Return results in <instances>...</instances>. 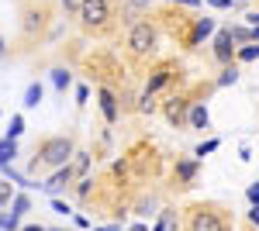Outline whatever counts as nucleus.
Segmentation results:
<instances>
[{
    "label": "nucleus",
    "mask_w": 259,
    "mask_h": 231,
    "mask_svg": "<svg viewBox=\"0 0 259 231\" xmlns=\"http://www.w3.org/2000/svg\"><path fill=\"white\" fill-rule=\"evenodd\" d=\"M76 155V145L69 135H45L35 142V159H31V173H49V169H62L69 166V159Z\"/></svg>",
    "instance_id": "1"
},
{
    "label": "nucleus",
    "mask_w": 259,
    "mask_h": 231,
    "mask_svg": "<svg viewBox=\"0 0 259 231\" xmlns=\"http://www.w3.org/2000/svg\"><path fill=\"white\" fill-rule=\"evenodd\" d=\"M21 131H24V117H21V114H14V117H11V128H7V138L14 142V138H18Z\"/></svg>",
    "instance_id": "19"
},
{
    "label": "nucleus",
    "mask_w": 259,
    "mask_h": 231,
    "mask_svg": "<svg viewBox=\"0 0 259 231\" xmlns=\"http://www.w3.org/2000/svg\"><path fill=\"white\" fill-rule=\"evenodd\" d=\"M87 97H90V90H87V86H80V90H76V100H80V104H87Z\"/></svg>",
    "instance_id": "31"
},
{
    "label": "nucleus",
    "mask_w": 259,
    "mask_h": 231,
    "mask_svg": "<svg viewBox=\"0 0 259 231\" xmlns=\"http://www.w3.org/2000/svg\"><path fill=\"white\" fill-rule=\"evenodd\" d=\"M259 59V45H245V49H235V62H256Z\"/></svg>",
    "instance_id": "17"
},
{
    "label": "nucleus",
    "mask_w": 259,
    "mask_h": 231,
    "mask_svg": "<svg viewBox=\"0 0 259 231\" xmlns=\"http://www.w3.org/2000/svg\"><path fill=\"white\" fill-rule=\"evenodd\" d=\"M211 7H218V11H225V7H232V0H207Z\"/></svg>",
    "instance_id": "29"
},
{
    "label": "nucleus",
    "mask_w": 259,
    "mask_h": 231,
    "mask_svg": "<svg viewBox=\"0 0 259 231\" xmlns=\"http://www.w3.org/2000/svg\"><path fill=\"white\" fill-rule=\"evenodd\" d=\"M49 18H52V11H49L45 4H28V7L21 11V38L38 41L41 35H45V28H49Z\"/></svg>",
    "instance_id": "5"
},
{
    "label": "nucleus",
    "mask_w": 259,
    "mask_h": 231,
    "mask_svg": "<svg viewBox=\"0 0 259 231\" xmlns=\"http://www.w3.org/2000/svg\"><path fill=\"white\" fill-rule=\"evenodd\" d=\"M87 166H90V155H87V152H76V155H73V173H76V176L87 173Z\"/></svg>",
    "instance_id": "18"
},
{
    "label": "nucleus",
    "mask_w": 259,
    "mask_h": 231,
    "mask_svg": "<svg viewBox=\"0 0 259 231\" xmlns=\"http://www.w3.org/2000/svg\"><path fill=\"white\" fill-rule=\"evenodd\" d=\"M214 59L225 62V66H232V59H235V38H232V28H225L214 35Z\"/></svg>",
    "instance_id": "8"
},
{
    "label": "nucleus",
    "mask_w": 259,
    "mask_h": 231,
    "mask_svg": "<svg viewBox=\"0 0 259 231\" xmlns=\"http://www.w3.org/2000/svg\"><path fill=\"white\" fill-rule=\"evenodd\" d=\"M249 224H256V228H259V204L252 207V211H249Z\"/></svg>",
    "instance_id": "28"
},
{
    "label": "nucleus",
    "mask_w": 259,
    "mask_h": 231,
    "mask_svg": "<svg viewBox=\"0 0 259 231\" xmlns=\"http://www.w3.org/2000/svg\"><path fill=\"white\" fill-rule=\"evenodd\" d=\"M169 4H187V7H197L200 0H169Z\"/></svg>",
    "instance_id": "32"
},
{
    "label": "nucleus",
    "mask_w": 259,
    "mask_h": 231,
    "mask_svg": "<svg viewBox=\"0 0 259 231\" xmlns=\"http://www.w3.org/2000/svg\"><path fill=\"white\" fill-rule=\"evenodd\" d=\"M100 111H104V121L107 124H114L118 121V97H114V90L111 86H100Z\"/></svg>",
    "instance_id": "11"
},
{
    "label": "nucleus",
    "mask_w": 259,
    "mask_h": 231,
    "mask_svg": "<svg viewBox=\"0 0 259 231\" xmlns=\"http://www.w3.org/2000/svg\"><path fill=\"white\" fill-rule=\"evenodd\" d=\"M159 52V28L152 21H135L124 35V56L132 62H149Z\"/></svg>",
    "instance_id": "3"
},
{
    "label": "nucleus",
    "mask_w": 259,
    "mask_h": 231,
    "mask_svg": "<svg viewBox=\"0 0 259 231\" xmlns=\"http://www.w3.org/2000/svg\"><path fill=\"white\" fill-rule=\"evenodd\" d=\"M73 179H76V173H73V166H62V169H56V173H52V179L45 183V190H49V193L69 190V187H73Z\"/></svg>",
    "instance_id": "10"
},
{
    "label": "nucleus",
    "mask_w": 259,
    "mask_h": 231,
    "mask_svg": "<svg viewBox=\"0 0 259 231\" xmlns=\"http://www.w3.org/2000/svg\"><path fill=\"white\" fill-rule=\"evenodd\" d=\"M211 28H214V24H211L207 18H197V21H194V35H190V41H187V45L194 49V45H197V38H204V35H211Z\"/></svg>",
    "instance_id": "14"
},
{
    "label": "nucleus",
    "mask_w": 259,
    "mask_h": 231,
    "mask_svg": "<svg viewBox=\"0 0 259 231\" xmlns=\"http://www.w3.org/2000/svg\"><path fill=\"white\" fill-rule=\"evenodd\" d=\"M31 211V197L28 193H14V200H11V217H24V214Z\"/></svg>",
    "instance_id": "13"
},
{
    "label": "nucleus",
    "mask_w": 259,
    "mask_h": 231,
    "mask_svg": "<svg viewBox=\"0 0 259 231\" xmlns=\"http://www.w3.org/2000/svg\"><path fill=\"white\" fill-rule=\"evenodd\" d=\"M173 179H177L180 190L194 187V179H197V162H194V159H177V166H173Z\"/></svg>",
    "instance_id": "9"
},
{
    "label": "nucleus",
    "mask_w": 259,
    "mask_h": 231,
    "mask_svg": "<svg viewBox=\"0 0 259 231\" xmlns=\"http://www.w3.org/2000/svg\"><path fill=\"white\" fill-rule=\"evenodd\" d=\"M190 97H183V94H173L166 104H162V117L173 124V128H187V114H190Z\"/></svg>",
    "instance_id": "6"
},
{
    "label": "nucleus",
    "mask_w": 259,
    "mask_h": 231,
    "mask_svg": "<svg viewBox=\"0 0 259 231\" xmlns=\"http://www.w3.org/2000/svg\"><path fill=\"white\" fill-rule=\"evenodd\" d=\"M235 79H239V73H235V66H228V69H225V76L218 79V86H228V83H235Z\"/></svg>",
    "instance_id": "23"
},
{
    "label": "nucleus",
    "mask_w": 259,
    "mask_h": 231,
    "mask_svg": "<svg viewBox=\"0 0 259 231\" xmlns=\"http://www.w3.org/2000/svg\"><path fill=\"white\" fill-rule=\"evenodd\" d=\"M52 83H56V90H66V86H69V73H66V69H56V73H52Z\"/></svg>",
    "instance_id": "22"
},
{
    "label": "nucleus",
    "mask_w": 259,
    "mask_h": 231,
    "mask_svg": "<svg viewBox=\"0 0 259 231\" xmlns=\"http://www.w3.org/2000/svg\"><path fill=\"white\" fill-rule=\"evenodd\" d=\"M218 145H221L218 138H211V142H204V145H197V152H194V155H197V159H204V155H211V152H214Z\"/></svg>",
    "instance_id": "21"
},
{
    "label": "nucleus",
    "mask_w": 259,
    "mask_h": 231,
    "mask_svg": "<svg viewBox=\"0 0 259 231\" xmlns=\"http://www.w3.org/2000/svg\"><path fill=\"white\" fill-rule=\"evenodd\" d=\"M173 76H180V66H177V62H162L159 69H156V73L149 76V83H145V94H142V97H156V94H159V90H162V86H166V83H169Z\"/></svg>",
    "instance_id": "7"
},
{
    "label": "nucleus",
    "mask_w": 259,
    "mask_h": 231,
    "mask_svg": "<svg viewBox=\"0 0 259 231\" xmlns=\"http://www.w3.org/2000/svg\"><path fill=\"white\" fill-rule=\"evenodd\" d=\"M76 21H80V28L87 35L100 38V35L114 31V4L111 0H83Z\"/></svg>",
    "instance_id": "4"
},
{
    "label": "nucleus",
    "mask_w": 259,
    "mask_h": 231,
    "mask_svg": "<svg viewBox=\"0 0 259 231\" xmlns=\"http://www.w3.org/2000/svg\"><path fill=\"white\" fill-rule=\"evenodd\" d=\"M173 228V211H162V221L156 224V231H169Z\"/></svg>",
    "instance_id": "25"
},
{
    "label": "nucleus",
    "mask_w": 259,
    "mask_h": 231,
    "mask_svg": "<svg viewBox=\"0 0 259 231\" xmlns=\"http://www.w3.org/2000/svg\"><path fill=\"white\" fill-rule=\"evenodd\" d=\"M245 197H249V204H252V207H256V204H259V183H252V187H249V190H245Z\"/></svg>",
    "instance_id": "26"
},
{
    "label": "nucleus",
    "mask_w": 259,
    "mask_h": 231,
    "mask_svg": "<svg viewBox=\"0 0 259 231\" xmlns=\"http://www.w3.org/2000/svg\"><path fill=\"white\" fill-rule=\"evenodd\" d=\"M52 207H56V214H69V207H66L62 200H52Z\"/></svg>",
    "instance_id": "30"
},
{
    "label": "nucleus",
    "mask_w": 259,
    "mask_h": 231,
    "mask_svg": "<svg viewBox=\"0 0 259 231\" xmlns=\"http://www.w3.org/2000/svg\"><path fill=\"white\" fill-rule=\"evenodd\" d=\"M80 7H83V0H62V11L66 14H80Z\"/></svg>",
    "instance_id": "24"
},
{
    "label": "nucleus",
    "mask_w": 259,
    "mask_h": 231,
    "mask_svg": "<svg viewBox=\"0 0 259 231\" xmlns=\"http://www.w3.org/2000/svg\"><path fill=\"white\" fill-rule=\"evenodd\" d=\"M11 200H14V187H11L7 179H0V207H4V204H11Z\"/></svg>",
    "instance_id": "20"
},
{
    "label": "nucleus",
    "mask_w": 259,
    "mask_h": 231,
    "mask_svg": "<svg viewBox=\"0 0 259 231\" xmlns=\"http://www.w3.org/2000/svg\"><path fill=\"white\" fill-rule=\"evenodd\" d=\"M183 231H232V214L214 200L190 204L183 211Z\"/></svg>",
    "instance_id": "2"
},
{
    "label": "nucleus",
    "mask_w": 259,
    "mask_h": 231,
    "mask_svg": "<svg viewBox=\"0 0 259 231\" xmlns=\"http://www.w3.org/2000/svg\"><path fill=\"white\" fill-rule=\"evenodd\" d=\"M14 155H18V145H14L11 138H4V142H0V166H11Z\"/></svg>",
    "instance_id": "15"
},
{
    "label": "nucleus",
    "mask_w": 259,
    "mask_h": 231,
    "mask_svg": "<svg viewBox=\"0 0 259 231\" xmlns=\"http://www.w3.org/2000/svg\"><path fill=\"white\" fill-rule=\"evenodd\" d=\"M249 21H252V24H256V28H259V14H249Z\"/></svg>",
    "instance_id": "33"
},
{
    "label": "nucleus",
    "mask_w": 259,
    "mask_h": 231,
    "mask_svg": "<svg viewBox=\"0 0 259 231\" xmlns=\"http://www.w3.org/2000/svg\"><path fill=\"white\" fill-rule=\"evenodd\" d=\"M187 128H197V131H204V128H207V107H204L200 100H194V104H190V114H187Z\"/></svg>",
    "instance_id": "12"
},
{
    "label": "nucleus",
    "mask_w": 259,
    "mask_h": 231,
    "mask_svg": "<svg viewBox=\"0 0 259 231\" xmlns=\"http://www.w3.org/2000/svg\"><path fill=\"white\" fill-rule=\"evenodd\" d=\"M38 104H41V83H31L24 90V107H38Z\"/></svg>",
    "instance_id": "16"
},
{
    "label": "nucleus",
    "mask_w": 259,
    "mask_h": 231,
    "mask_svg": "<svg viewBox=\"0 0 259 231\" xmlns=\"http://www.w3.org/2000/svg\"><path fill=\"white\" fill-rule=\"evenodd\" d=\"M90 183H94V179H80V187H76V193H80V197H87V193H90Z\"/></svg>",
    "instance_id": "27"
}]
</instances>
